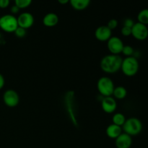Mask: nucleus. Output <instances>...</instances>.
<instances>
[{
    "label": "nucleus",
    "mask_w": 148,
    "mask_h": 148,
    "mask_svg": "<svg viewBox=\"0 0 148 148\" xmlns=\"http://www.w3.org/2000/svg\"><path fill=\"white\" fill-rule=\"evenodd\" d=\"M33 0H14V4L21 9H25L31 4Z\"/></svg>",
    "instance_id": "nucleus-20"
},
{
    "label": "nucleus",
    "mask_w": 148,
    "mask_h": 148,
    "mask_svg": "<svg viewBox=\"0 0 148 148\" xmlns=\"http://www.w3.org/2000/svg\"><path fill=\"white\" fill-rule=\"evenodd\" d=\"M64 103L66 112L69 114V119L72 122L77 126V119L75 92L73 91L66 92L64 96Z\"/></svg>",
    "instance_id": "nucleus-4"
},
{
    "label": "nucleus",
    "mask_w": 148,
    "mask_h": 148,
    "mask_svg": "<svg viewBox=\"0 0 148 148\" xmlns=\"http://www.w3.org/2000/svg\"><path fill=\"white\" fill-rule=\"evenodd\" d=\"M91 2V0H69L72 8L78 11H82L88 7Z\"/></svg>",
    "instance_id": "nucleus-16"
},
{
    "label": "nucleus",
    "mask_w": 148,
    "mask_h": 148,
    "mask_svg": "<svg viewBox=\"0 0 148 148\" xmlns=\"http://www.w3.org/2000/svg\"><path fill=\"white\" fill-rule=\"evenodd\" d=\"M18 27L28 29L34 24V17L30 12H23L17 17Z\"/></svg>",
    "instance_id": "nucleus-10"
},
{
    "label": "nucleus",
    "mask_w": 148,
    "mask_h": 148,
    "mask_svg": "<svg viewBox=\"0 0 148 148\" xmlns=\"http://www.w3.org/2000/svg\"><path fill=\"white\" fill-rule=\"evenodd\" d=\"M132 36L137 40H145L148 37L147 26L140 23H135L132 27Z\"/></svg>",
    "instance_id": "nucleus-7"
},
{
    "label": "nucleus",
    "mask_w": 148,
    "mask_h": 148,
    "mask_svg": "<svg viewBox=\"0 0 148 148\" xmlns=\"http://www.w3.org/2000/svg\"><path fill=\"white\" fill-rule=\"evenodd\" d=\"M97 88L102 96L108 97L113 95L115 87H114V82L111 78L104 76L98 79L97 82Z\"/></svg>",
    "instance_id": "nucleus-5"
},
{
    "label": "nucleus",
    "mask_w": 148,
    "mask_h": 148,
    "mask_svg": "<svg viewBox=\"0 0 148 148\" xmlns=\"http://www.w3.org/2000/svg\"><path fill=\"white\" fill-rule=\"evenodd\" d=\"M121 33L122 36H125V37H128V36H132V28L131 27L123 26L121 30Z\"/></svg>",
    "instance_id": "nucleus-24"
},
{
    "label": "nucleus",
    "mask_w": 148,
    "mask_h": 148,
    "mask_svg": "<svg viewBox=\"0 0 148 148\" xmlns=\"http://www.w3.org/2000/svg\"><path fill=\"white\" fill-rule=\"evenodd\" d=\"M124 44L121 39L117 36H111L107 41V47L111 54L119 55L122 52Z\"/></svg>",
    "instance_id": "nucleus-8"
},
{
    "label": "nucleus",
    "mask_w": 148,
    "mask_h": 148,
    "mask_svg": "<svg viewBox=\"0 0 148 148\" xmlns=\"http://www.w3.org/2000/svg\"><path fill=\"white\" fill-rule=\"evenodd\" d=\"M18 27L17 17L7 14L0 17V28L6 33H14Z\"/></svg>",
    "instance_id": "nucleus-6"
},
{
    "label": "nucleus",
    "mask_w": 148,
    "mask_h": 148,
    "mask_svg": "<svg viewBox=\"0 0 148 148\" xmlns=\"http://www.w3.org/2000/svg\"><path fill=\"white\" fill-rule=\"evenodd\" d=\"M20 9L17 6H16L15 4H14V5H13V6H12L11 9H10V11H11V12L13 14H17V13L20 12Z\"/></svg>",
    "instance_id": "nucleus-27"
},
{
    "label": "nucleus",
    "mask_w": 148,
    "mask_h": 148,
    "mask_svg": "<svg viewBox=\"0 0 148 148\" xmlns=\"http://www.w3.org/2000/svg\"><path fill=\"white\" fill-rule=\"evenodd\" d=\"M14 35L17 36V38H23L25 36H26V33H27V30L23 27H18L15 30V31L14 32Z\"/></svg>",
    "instance_id": "nucleus-22"
},
{
    "label": "nucleus",
    "mask_w": 148,
    "mask_h": 148,
    "mask_svg": "<svg viewBox=\"0 0 148 148\" xmlns=\"http://www.w3.org/2000/svg\"><path fill=\"white\" fill-rule=\"evenodd\" d=\"M134 20H132V19L131 18H127L124 20V26H125V27H132L133 25H134Z\"/></svg>",
    "instance_id": "nucleus-25"
},
{
    "label": "nucleus",
    "mask_w": 148,
    "mask_h": 148,
    "mask_svg": "<svg viewBox=\"0 0 148 148\" xmlns=\"http://www.w3.org/2000/svg\"><path fill=\"white\" fill-rule=\"evenodd\" d=\"M112 30H110L106 25H101L97 27L95 31V37L99 41H108L111 37Z\"/></svg>",
    "instance_id": "nucleus-12"
},
{
    "label": "nucleus",
    "mask_w": 148,
    "mask_h": 148,
    "mask_svg": "<svg viewBox=\"0 0 148 148\" xmlns=\"http://www.w3.org/2000/svg\"><path fill=\"white\" fill-rule=\"evenodd\" d=\"M140 68L138 60L134 56H129L123 59L121 69L124 75L127 77H133L137 74Z\"/></svg>",
    "instance_id": "nucleus-2"
},
{
    "label": "nucleus",
    "mask_w": 148,
    "mask_h": 148,
    "mask_svg": "<svg viewBox=\"0 0 148 148\" xmlns=\"http://www.w3.org/2000/svg\"><path fill=\"white\" fill-rule=\"evenodd\" d=\"M58 1L61 4H66L69 3V0H58Z\"/></svg>",
    "instance_id": "nucleus-29"
},
{
    "label": "nucleus",
    "mask_w": 148,
    "mask_h": 148,
    "mask_svg": "<svg viewBox=\"0 0 148 148\" xmlns=\"http://www.w3.org/2000/svg\"><path fill=\"white\" fill-rule=\"evenodd\" d=\"M137 20L138 23L144 24L145 25H148V8L143 9L140 10V12L137 14Z\"/></svg>",
    "instance_id": "nucleus-19"
},
{
    "label": "nucleus",
    "mask_w": 148,
    "mask_h": 148,
    "mask_svg": "<svg viewBox=\"0 0 148 148\" xmlns=\"http://www.w3.org/2000/svg\"><path fill=\"white\" fill-rule=\"evenodd\" d=\"M5 84V79H4V76L0 73V90L2 89Z\"/></svg>",
    "instance_id": "nucleus-28"
},
{
    "label": "nucleus",
    "mask_w": 148,
    "mask_h": 148,
    "mask_svg": "<svg viewBox=\"0 0 148 148\" xmlns=\"http://www.w3.org/2000/svg\"><path fill=\"white\" fill-rule=\"evenodd\" d=\"M101 107L104 112L107 114H112L117 108V103L116 99L112 96L103 97L101 101Z\"/></svg>",
    "instance_id": "nucleus-11"
},
{
    "label": "nucleus",
    "mask_w": 148,
    "mask_h": 148,
    "mask_svg": "<svg viewBox=\"0 0 148 148\" xmlns=\"http://www.w3.org/2000/svg\"><path fill=\"white\" fill-rule=\"evenodd\" d=\"M106 26L110 29V30H114V29L116 28L117 26H118V21H117V20H116V19H111V20H110L108 22Z\"/></svg>",
    "instance_id": "nucleus-23"
},
{
    "label": "nucleus",
    "mask_w": 148,
    "mask_h": 148,
    "mask_svg": "<svg viewBox=\"0 0 148 148\" xmlns=\"http://www.w3.org/2000/svg\"><path fill=\"white\" fill-rule=\"evenodd\" d=\"M59 23V17L53 12H49L46 14L43 18V24L49 27L56 26Z\"/></svg>",
    "instance_id": "nucleus-14"
},
{
    "label": "nucleus",
    "mask_w": 148,
    "mask_h": 148,
    "mask_svg": "<svg viewBox=\"0 0 148 148\" xmlns=\"http://www.w3.org/2000/svg\"><path fill=\"white\" fill-rule=\"evenodd\" d=\"M10 0H0V8L5 9L9 7Z\"/></svg>",
    "instance_id": "nucleus-26"
},
{
    "label": "nucleus",
    "mask_w": 148,
    "mask_h": 148,
    "mask_svg": "<svg viewBox=\"0 0 148 148\" xmlns=\"http://www.w3.org/2000/svg\"><path fill=\"white\" fill-rule=\"evenodd\" d=\"M113 95H114V97L116 99H124L127 95V90L123 86L115 87V88L114 90V92H113Z\"/></svg>",
    "instance_id": "nucleus-17"
},
{
    "label": "nucleus",
    "mask_w": 148,
    "mask_h": 148,
    "mask_svg": "<svg viewBox=\"0 0 148 148\" xmlns=\"http://www.w3.org/2000/svg\"><path fill=\"white\" fill-rule=\"evenodd\" d=\"M117 148H130L132 145V138L126 133H121L115 140Z\"/></svg>",
    "instance_id": "nucleus-13"
},
{
    "label": "nucleus",
    "mask_w": 148,
    "mask_h": 148,
    "mask_svg": "<svg viewBox=\"0 0 148 148\" xmlns=\"http://www.w3.org/2000/svg\"><path fill=\"white\" fill-rule=\"evenodd\" d=\"M3 101L7 106L14 108L19 104L20 97L14 90L9 89L7 90L3 95Z\"/></svg>",
    "instance_id": "nucleus-9"
},
{
    "label": "nucleus",
    "mask_w": 148,
    "mask_h": 148,
    "mask_svg": "<svg viewBox=\"0 0 148 148\" xmlns=\"http://www.w3.org/2000/svg\"><path fill=\"white\" fill-rule=\"evenodd\" d=\"M126 121V117L121 113H116L112 116V124L122 127Z\"/></svg>",
    "instance_id": "nucleus-18"
},
{
    "label": "nucleus",
    "mask_w": 148,
    "mask_h": 148,
    "mask_svg": "<svg viewBox=\"0 0 148 148\" xmlns=\"http://www.w3.org/2000/svg\"><path fill=\"white\" fill-rule=\"evenodd\" d=\"M143 129V123L139 119L135 117L126 119L125 123L122 126V130L124 133L129 134L131 137L140 134Z\"/></svg>",
    "instance_id": "nucleus-3"
},
{
    "label": "nucleus",
    "mask_w": 148,
    "mask_h": 148,
    "mask_svg": "<svg viewBox=\"0 0 148 148\" xmlns=\"http://www.w3.org/2000/svg\"><path fill=\"white\" fill-rule=\"evenodd\" d=\"M134 51V49H133L131 46H129V45L125 46V45H124L121 53H122L124 56H127V57H129V56H132Z\"/></svg>",
    "instance_id": "nucleus-21"
},
{
    "label": "nucleus",
    "mask_w": 148,
    "mask_h": 148,
    "mask_svg": "<svg viewBox=\"0 0 148 148\" xmlns=\"http://www.w3.org/2000/svg\"><path fill=\"white\" fill-rule=\"evenodd\" d=\"M123 59L119 55L108 54L103 56L101 61V68L104 72L114 74L121 69Z\"/></svg>",
    "instance_id": "nucleus-1"
},
{
    "label": "nucleus",
    "mask_w": 148,
    "mask_h": 148,
    "mask_svg": "<svg viewBox=\"0 0 148 148\" xmlns=\"http://www.w3.org/2000/svg\"><path fill=\"white\" fill-rule=\"evenodd\" d=\"M122 131L123 130L121 127L111 124L109 126H108L106 130V133L109 138L116 140L122 133Z\"/></svg>",
    "instance_id": "nucleus-15"
}]
</instances>
